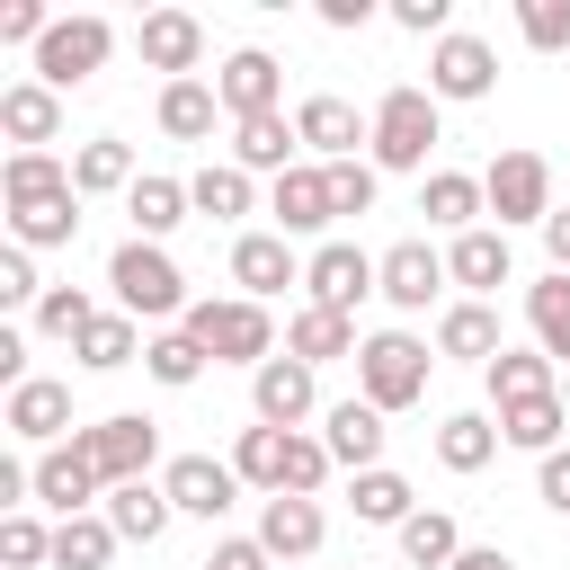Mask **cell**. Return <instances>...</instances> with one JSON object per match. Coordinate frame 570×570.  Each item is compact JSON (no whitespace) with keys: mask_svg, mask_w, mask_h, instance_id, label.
Wrapping results in <instances>:
<instances>
[{"mask_svg":"<svg viewBox=\"0 0 570 570\" xmlns=\"http://www.w3.org/2000/svg\"><path fill=\"white\" fill-rule=\"evenodd\" d=\"M187 338L214 356V365H267L276 356V321H267V303H187Z\"/></svg>","mask_w":570,"mask_h":570,"instance_id":"obj_1","label":"cell"},{"mask_svg":"<svg viewBox=\"0 0 570 570\" xmlns=\"http://www.w3.org/2000/svg\"><path fill=\"white\" fill-rule=\"evenodd\" d=\"M428 142H445L436 134V98L428 89H383L374 98V169H428Z\"/></svg>","mask_w":570,"mask_h":570,"instance_id":"obj_2","label":"cell"},{"mask_svg":"<svg viewBox=\"0 0 570 570\" xmlns=\"http://www.w3.org/2000/svg\"><path fill=\"white\" fill-rule=\"evenodd\" d=\"M107 285H116V303H125L134 321H169V312H187V285H178V267H169L160 240H125V249L107 258Z\"/></svg>","mask_w":570,"mask_h":570,"instance_id":"obj_3","label":"cell"},{"mask_svg":"<svg viewBox=\"0 0 570 570\" xmlns=\"http://www.w3.org/2000/svg\"><path fill=\"white\" fill-rule=\"evenodd\" d=\"M356 383H365L374 410H410V401H428V347L410 330H374L356 347Z\"/></svg>","mask_w":570,"mask_h":570,"instance_id":"obj_4","label":"cell"},{"mask_svg":"<svg viewBox=\"0 0 570 570\" xmlns=\"http://www.w3.org/2000/svg\"><path fill=\"white\" fill-rule=\"evenodd\" d=\"M107 53H116V27H107V18H53V36L36 45V80L62 98V89L98 80V71H107Z\"/></svg>","mask_w":570,"mask_h":570,"instance_id":"obj_5","label":"cell"},{"mask_svg":"<svg viewBox=\"0 0 570 570\" xmlns=\"http://www.w3.org/2000/svg\"><path fill=\"white\" fill-rule=\"evenodd\" d=\"M80 454L98 463V481H107V490H125V481H142V472H151V454H160V428H151L142 410H116V419L80 428Z\"/></svg>","mask_w":570,"mask_h":570,"instance_id":"obj_6","label":"cell"},{"mask_svg":"<svg viewBox=\"0 0 570 570\" xmlns=\"http://www.w3.org/2000/svg\"><path fill=\"white\" fill-rule=\"evenodd\" d=\"M481 196H490L499 232H508V223H552V169H543L534 151H499L490 178H481Z\"/></svg>","mask_w":570,"mask_h":570,"instance_id":"obj_7","label":"cell"},{"mask_svg":"<svg viewBox=\"0 0 570 570\" xmlns=\"http://www.w3.org/2000/svg\"><path fill=\"white\" fill-rule=\"evenodd\" d=\"M303 285H312V303H321V312H356L365 294H383V258H365L356 240H330V249H312Z\"/></svg>","mask_w":570,"mask_h":570,"instance_id":"obj_8","label":"cell"},{"mask_svg":"<svg viewBox=\"0 0 570 570\" xmlns=\"http://www.w3.org/2000/svg\"><path fill=\"white\" fill-rule=\"evenodd\" d=\"M232 285H240V303H267V294L303 285L294 240H285V232H240V240H232Z\"/></svg>","mask_w":570,"mask_h":570,"instance_id":"obj_9","label":"cell"},{"mask_svg":"<svg viewBox=\"0 0 570 570\" xmlns=\"http://www.w3.org/2000/svg\"><path fill=\"white\" fill-rule=\"evenodd\" d=\"M499 89V53L481 36H445L428 53V98H490Z\"/></svg>","mask_w":570,"mask_h":570,"instance_id":"obj_10","label":"cell"},{"mask_svg":"<svg viewBox=\"0 0 570 570\" xmlns=\"http://www.w3.org/2000/svg\"><path fill=\"white\" fill-rule=\"evenodd\" d=\"M294 134H303L321 160H356V142H374V116H356L347 98H330V89H321V98H303V107H294Z\"/></svg>","mask_w":570,"mask_h":570,"instance_id":"obj_11","label":"cell"},{"mask_svg":"<svg viewBox=\"0 0 570 570\" xmlns=\"http://www.w3.org/2000/svg\"><path fill=\"white\" fill-rule=\"evenodd\" d=\"M249 401H258V428H303L312 419V365L303 356H267L249 374Z\"/></svg>","mask_w":570,"mask_h":570,"instance_id":"obj_12","label":"cell"},{"mask_svg":"<svg viewBox=\"0 0 570 570\" xmlns=\"http://www.w3.org/2000/svg\"><path fill=\"white\" fill-rule=\"evenodd\" d=\"M98 490H107V481H98V463L80 454V436L36 454V499H45V508H62V517H89V499H98Z\"/></svg>","mask_w":570,"mask_h":570,"instance_id":"obj_13","label":"cell"},{"mask_svg":"<svg viewBox=\"0 0 570 570\" xmlns=\"http://www.w3.org/2000/svg\"><path fill=\"white\" fill-rule=\"evenodd\" d=\"M134 45H142V62L169 71V80H196V62H205V27H196L187 9H151Z\"/></svg>","mask_w":570,"mask_h":570,"instance_id":"obj_14","label":"cell"},{"mask_svg":"<svg viewBox=\"0 0 570 570\" xmlns=\"http://www.w3.org/2000/svg\"><path fill=\"white\" fill-rule=\"evenodd\" d=\"M276 89H285V71H276V53H258V45H240L232 62H223V80H214V98L249 125V116H276Z\"/></svg>","mask_w":570,"mask_h":570,"instance_id":"obj_15","label":"cell"},{"mask_svg":"<svg viewBox=\"0 0 570 570\" xmlns=\"http://www.w3.org/2000/svg\"><path fill=\"white\" fill-rule=\"evenodd\" d=\"M0 196H9V214H45V205H62V196H80V187H71V160H53V151H9Z\"/></svg>","mask_w":570,"mask_h":570,"instance_id":"obj_16","label":"cell"},{"mask_svg":"<svg viewBox=\"0 0 570 570\" xmlns=\"http://www.w3.org/2000/svg\"><path fill=\"white\" fill-rule=\"evenodd\" d=\"M160 490H169V508H187V517H223L232 490H240V472L214 463V454H178V463L160 472Z\"/></svg>","mask_w":570,"mask_h":570,"instance_id":"obj_17","label":"cell"},{"mask_svg":"<svg viewBox=\"0 0 570 570\" xmlns=\"http://www.w3.org/2000/svg\"><path fill=\"white\" fill-rule=\"evenodd\" d=\"M267 214H276V232H285V240H294V232L338 223V214H330V169H321V160H294V169L276 178V205H267Z\"/></svg>","mask_w":570,"mask_h":570,"instance_id":"obj_18","label":"cell"},{"mask_svg":"<svg viewBox=\"0 0 570 570\" xmlns=\"http://www.w3.org/2000/svg\"><path fill=\"white\" fill-rule=\"evenodd\" d=\"M436 285H445V258H436L428 240H392V249H383V303L428 312V303H436Z\"/></svg>","mask_w":570,"mask_h":570,"instance_id":"obj_19","label":"cell"},{"mask_svg":"<svg viewBox=\"0 0 570 570\" xmlns=\"http://www.w3.org/2000/svg\"><path fill=\"white\" fill-rule=\"evenodd\" d=\"M0 134H9L18 151H45V142L62 134V98H53L45 80H18V89H0Z\"/></svg>","mask_w":570,"mask_h":570,"instance_id":"obj_20","label":"cell"},{"mask_svg":"<svg viewBox=\"0 0 570 570\" xmlns=\"http://www.w3.org/2000/svg\"><path fill=\"white\" fill-rule=\"evenodd\" d=\"M321 445H330V463L374 472V454H383V410H374V401H338V410L321 419Z\"/></svg>","mask_w":570,"mask_h":570,"instance_id":"obj_21","label":"cell"},{"mask_svg":"<svg viewBox=\"0 0 570 570\" xmlns=\"http://www.w3.org/2000/svg\"><path fill=\"white\" fill-rule=\"evenodd\" d=\"M71 428V392L62 383H45V374H27L18 392H9V436H27V445H53Z\"/></svg>","mask_w":570,"mask_h":570,"instance_id":"obj_22","label":"cell"},{"mask_svg":"<svg viewBox=\"0 0 570 570\" xmlns=\"http://www.w3.org/2000/svg\"><path fill=\"white\" fill-rule=\"evenodd\" d=\"M285 356H303V365L356 356V321H347V312H321V303H303V312L285 321Z\"/></svg>","mask_w":570,"mask_h":570,"instance_id":"obj_23","label":"cell"},{"mask_svg":"<svg viewBox=\"0 0 570 570\" xmlns=\"http://www.w3.org/2000/svg\"><path fill=\"white\" fill-rule=\"evenodd\" d=\"M321 499H267V517H258V543L276 552V561H303V552H321Z\"/></svg>","mask_w":570,"mask_h":570,"instance_id":"obj_24","label":"cell"},{"mask_svg":"<svg viewBox=\"0 0 570 570\" xmlns=\"http://www.w3.org/2000/svg\"><path fill=\"white\" fill-rule=\"evenodd\" d=\"M481 205H490V196H481V178H463V169H436V178L419 187V214H428V223H445L454 240H463V232H481Z\"/></svg>","mask_w":570,"mask_h":570,"instance_id":"obj_25","label":"cell"},{"mask_svg":"<svg viewBox=\"0 0 570 570\" xmlns=\"http://www.w3.org/2000/svg\"><path fill=\"white\" fill-rule=\"evenodd\" d=\"M436 347L490 374V365H499V312H490V303H454V312L436 321Z\"/></svg>","mask_w":570,"mask_h":570,"instance_id":"obj_26","label":"cell"},{"mask_svg":"<svg viewBox=\"0 0 570 570\" xmlns=\"http://www.w3.org/2000/svg\"><path fill=\"white\" fill-rule=\"evenodd\" d=\"M187 205H196V196H187L178 178H134V187H125L134 240H160V232H178V223H187Z\"/></svg>","mask_w":570,"mask_h":570,"instance_id":"obj_27","label":"cell"},{"mask_svg":"<svg viewBox=\"0 0 570 570\" xmlns=\"http://www.w3.org/2000/svg\"><path fill=\"white\" fill-rule=\"evenodd\" d=\"M543 392H561V383H552V356H543V347H499V365H490V401L517 410V401H543Z\"/></svg>","mask_w":570,"mask_h":570,"instance_id":"obj_28","label":"cell"},{"mask_svg":"<svg viewBox=\"0 0 570 570\" xmlns=\"http://www.w3.org/2000/svg\"><path fill=\"white\" fill-rule=\"evenodd\" d=\"M178 508H169V490H151V481H125V490H107V525L125 534V543H160V525H169Z\"/></svg>","mask_w":570,"mask_h":570,"instance_id":"obj_29","label":"cell"},{"mask_svg":"<svg viewBox=\"0 0 570 570\" xmlns=\"http://www.w3.org/2000/svg\"><path fill=\"white\" fill-rule=\"evenodd\" d=\"M445 276H454V285H472V294L508 285V232H463V240L445 249Z\"/></svg>","mask_w":570,"mask_h":570,"instance_id":"obj_30","label":"cell"},{"mask_svg":"<svg viewBox=\"0 0 570 570\" xmlns=\"http://www.w3.org/2000/svg\"><path fill=\"white\" fill-rule=\"evenodd\" d=\"M116 543H125V534H116L107 517H62V525H53V570H107Z\"/></svg>","mask_w":570,"mask_h":570,"instance_id":"obj_31","label":"cell"},{"mask_svg":"<svg viewBox=\"0 0 570 570\" xmlns=\"http://www.w3.org/2000/svg\"><path fill=\"white\" fill-rule=\"evenodd\" d=\"M214 107H223V98H214L205 80H169V89H160V134H169V142H205V134H214Z\"/></svg>","mask_w":570,"mask_h":570,"instance_id":"obj_32","label":"cell"},{"mask_svg":"<svg viewBox=\"0 0 570 570\" xmlns=\"http://www.w3.org/2000/svg\"><path fill=\"white\" fill-rule=\"evenodd\" d=\"M490 454H499V428H490L481 410H454V419L436 428V463H445V472H481Z\"/></svg>","mask_w":570,"mask_h":570,"instance_id":"obj_33","label":"cell"},{"mask_svg":"<svg viewBox=\"0 0 570 570\" xmlns=\"http://www.w3.org/2000/svg\"><path fill=\"white\" fill-rule=\"evenodd\" d=\"M285 445H294V428H240L232 472H240V481H258V490L276 499V490H285Z\"/></svg>","mask_w":570,"mask_h":570,"instance_id":"obj_34","label":"cell"},{"mask_svg":"<svg viewBox=\"0 0 570 570\" xmlns=\"http://www.w3.org/2000/svg\"><path fill=\"white\" fill-rule=\"evenodd\" d=\"M525 321H534L543 356L561 365V356H570V276H561V267H552L543 285H525Z\"/></svg>","mask_w":570,"mask_h":570,"instance_id":"obj_35","label":"cell"},{"mask_svg":"<svg viewBox=\"0 0 570 570\" xmlns=\"http://www.w3.org/2000/svg\"><path fill=\"white\" fill-rule=\"evenodd\" d=\"M71 187H80V196H107V187H134V151H125L116 134H98V142H80V151H71Z\"/></svg>","mask_w":570,"mask_h":570,"instance_id":"obj_36","label":"cell"},{"mask_svg":"<svg viewBox=\"0 0 570 570\" xmlns=\"http://www.w3.org/2000/svg\"><path fill=\"white\" fill-rule=\"evenodd\" d=\"M187 196H196V214L240 223V214H249V169H240V160H214V169H196V178H187Z\"/></svg>","mask_w":570,"mask_h":570,"instance_id":"obj_37","label":"cell"},{"mask_svg":"<svg viewBox=\"0 0 570 570\" xmlns=\"http://www.w3.org/2000/svg\"><path fill=\"white\" fill-rule=\"evenodd\" d=\"M499 436H508V445H525V454H561V392L499 410Z\"/></svg>","mask_w":570,"mask_h":570,"instance_id":"obj_38","label":"cell"},{"mask_svg":"<svg viewBox=\"0 0 570 570\" xmlns=\"http://www.w3.org/2000/svg\"><path fill=\"white\" fill-rule=\"evenodd\" d=\"M347 508H356L365 525H410V517H419V508H410V481H401V472H383V463H374V472H356Z\"/></svg>","mask_w":570,"mask_h":570,"instance_id":"obj_39","label":"cell"},{"mask_svg":"<svg viewBox=\"0 0 570 570\" xmlns=\"http://www.w3.org/2000/svg\"><path fill=\"white\" fill-rule=\"evenodd\" d=\"M401 552H410L419 570H454V552H463V534H454V517H445V508H419V517L401 525Z\"/></svg>","mask_w":570,"mask_h":570,"instance_id":"obj_40","label":"cell"},{"mask_svg":"<svg viewBox=\"0 0 570 570\" xmlns=\"http://www.w3.org/2000/svg\"><path fill=\"white\" fill-rule=\"evenodd\" d=\"M294 142H303V134H294V125H285V116H249V125H240V142H232V151H240V169H276V178H285V169H294V160H285V151H294Z\"/></svg>","mask_w":570,"mask_h":570,"instance_id":"obj_41","label":"cell"},{"mask_svg":"<svg viewBox=\"0 0 570 570\" xmlns=\"http://www.w3.org/2000/svg\"><path fill=\"white\" fill-rule=\"evenodd\" d=\"M80 365H89V374L134 365V312H98V321L80 330Z\"/></svg>","mask_w":570,"mask_h":570,"instance_id":"obj_42","label":"cell"},{"mask_svg":"<svg viewBox=\"0 0 570 570\" xmlns=\"http://www.w3.org/2000/svg\"><path fill=\"white\" fill-rule=\"evenodd\" d=\"M142 365H151V383H169V392H187V383L205 374V347H196L187 330H160V338L142 347Z\"/></svg>","mask_w":570,"mask_h":570,"instance_id":"obj_43","label":"cell"},{"mask_svg":"<svg viewBox=\"0 0 570 570\" xmlns=\"http://www.w3.org/2000/svg\"><path fill=\"white\" fill-rule=\"evenodd\" d=\"M9 232H18V249H62V240L80 232V196H62V205H45V214H9Z\"/></svg>","mask_w":570,"mask_h":570,"instance_id":"obj_44","label":"cell"},{"mask_svg":"<svg viewBox=\"0 0 570 570\" xmlns=\"http://www.w3.org/2000/svg\"><path fill=\"white\" fill-rule=\"evenodd\" d=\"M89 321H98V312H89L80 285H45V303H36V330H45V338H71V347H80Z\"/></svg>","mask_w":570,"mask_h":570,"instance_id":"obj_45","label":"cell"},{"mask_svg":"<svg viewBox=\"0 0 570 570\" xmlns=\"http://www.w3.org/2000/svg\"><path fill=\"white\" fill-rule=\"evenodd\" d=\"M321 481H330V445H321V436H294V445H285V490H276V499H312Z\"/></svg>","mask_w":570,"mask_h":570,"instance_id":"obj_46","label":"cell"},{"mask_svg":"<svg viewBox=\"0 0 570 570\" xmlns=\"http://www.w3.org/2000/svg\"><path fill=\"white\" fill-rule=\"evenodd\" d=\"M0 561H9V570H36V561H53V534L18 508V517H0Z\"/></svg>","mask_w":570,"mask_h":570,"instance_id":"obj_47","label":"cell"},{"mask_svg":"<svg viewBox=\"0 0 570 570\" xmlns=\"http://www.w3.org/2000/svg\"><path fill=\"white\" fill-rule=\"evenodd\" d=\"M517 27L534 53H561L570 45V0H517Z\"/></svg>","mask_w":570,"mask_h":570,"instance_id":"obj_48","label":"cell"},{"mask_svg":"<svg viewBox=\"0 0 570 570\" xmlns=\"http://www.w3.org/2000/svg\"><path fill=\"white\" fill-rule=\"evenodd\" d=\"M330 169V214H374V169L365 160H321Z\"/></svg>","mask_w":570,"mask_h":570,"instance_id":"obj_49","label":"cell"},{"mask_svg":"<svg viewBox=\"0 0 570 570\" xmlns=\"http://www.w3.org/2000/svg\"><path fill=\"white\" fill-rule=\"evenodd\" d=\"M392 18H401L410 36H436V45L454 36V27H445V18H454V0H392Z\"/></svg>","mask_w":570,"mask_h":570,"instance_id":"obj_50","label":"cell"},{"mask_svg":"<svg viewBox=\"0 0 570 570\" xmlns=\"http://www.w3.org/2000/svg\"><path fill=\"white\" fill-rule=\"evenodd\" d=\"M0 303H45V285H36V258H27V249H0Z\"/></svg>","mask_w":570,"mask_h":570,"instance_id":"obj_51","label":"cell"},{"mask_svg":"<svg viewBox=\"0 0 570 570\" xmlns=\"http://www.w3.org/2000/svg\"><path fill=\"white\" fill-rule=\"evenodd\" d=\"M0 36H9V45H45V36H53V18H45L36 0H9V9H0Z\"/></svg>","mask_w":570,"mask_h":570,"instance_id":"obj_52","label":"cell"},{"mask_svg":"<svg viewBox=\"0 0 570 570\" xmlns=\"http://www.w3.org/2000/svg\"><path fill=\"white\" fill-rule=\"evenodd\" d=\"M267 561H276V552H267L258 534H232V543H214V552H205V570H267Z\"/></svg>","mask_w":570,"mask_h":570,"instance_id":"obj_53","label":"cell"},{"mask_svg":"<svg viewBox=\"0 0 570 570\" xmlns=\"http://www.w3.org/2000/svg\"><path fill=\"white\" fill-rule=\"evenodd\" d=\"M534 499H543L552 517H570V445H561V454H543V472H534Z\"/></svg>","mask_w":570,"mask_h":570,"instance_id":"obj_54","label":"cell"},{"mask_svg":"<svg viewBox=\"0 0 570 570\" xmlns=\"http://www.w3.org/2000/svg\"><path fill=\"white\" fill-rule=\"evenodd\" d=\"M365 18H374V0H321V27H338V36L365 27Z\"/></svg>","mask_w":570,"mask_h":570,"instance_id":"obj_55","label":"cell"},{"mask_svg":"<svg viewBox=\"0 0 570 570\" xmlns=\"http://www.w3.org/2000/svg\"><path fill=\"white\" fill-rule=\"evenodd\" d=\"M0 383H9V392L27 383V338H18V330H0Z\"/></svg>","mask_w":570,"mask_h":570,"instance_id":"obj_56","label":"cell"},{"mask_svg":"<svg viewBox=\"0 0 570 570\" xmlns=\"http://www.w3.org/2000/svg\"><path fill=\"white\" fill-rule=\"evenodd\" d=\"M543 249H552V267L570 276V214H552V223H543Z\"/></svg>","mask_w":570,"mask_h":570,"instance_id":"obj_57","label":"cell"},{"mask_svg":"<svg viewBox=\"0 0 570 570\" xmlns=\"http://www.w3.org/2000/svg\"><path fill=\"white\" fill-rule=\"evenodd\" d=\"M454 570H508V552H499V543H463V552H454Z\"/></svg>","mask_w":570,"mask_h":570,"instance_id":"obj_58","label":"cell"}]
</instances>
